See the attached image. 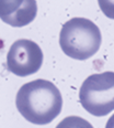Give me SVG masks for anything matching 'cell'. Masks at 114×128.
Segmentation results:
<instances>
[{
	"instance_id": "obj_1",
	"label": "cell",
	"mask_w": 114,
	"mask_h": 128,
	"mask_svg": "<svg viewBox=\"0 0 114 128\" xmlns=\"http://www.w3.org/2000/svg\"><path fill=\"white\" fill-rule=\"evenodd\" d=\"M15 106L28 122L34 125H47L60 114L63 97L52 82L35 80L20 87Z\"/></svg>"
},
{
	"instance_id": "obj_6",
	"label": "cell",
	"mask_w": 114,
	"mask_h": 128,
	"mask_svg": "<svg viewBox=\"0 0 114 128\" xmlns=\"http://www.w3.org/2000/svg\"><path fill=\"white\" fill-rule=\"evenodd\" d=\"M56 128H93V126L81 117L69 116L64 118L56 126Z\"/></svg>"
},
{
	"instance_id": "obj_2",
	"label": "cell",
	"mask_w": 114,
	"mask_h": 128,
	"mask_svg": "<svg viewBox=\"0 0 114 128\" xmlns=\"http://www.w3.org/2000/svg\"><path fill=\"white\" fill-rule=\"evenodd\" d=\"M102 42L98 26L86 18H74L63 26L59 45L67 56L79 61L88 60L99 51Z\"/></svg>"
},
{
	"instance_id": "obj_4",
	"label": "cell",
	"mask_w": 114,
	"mask_h": 128,
	"mask_svg": "<svg viewBox=\"0 0 114 128\" xmlns=\"http://www.w3.org/2000/svg\"><path fill=\"white\" fill-rule=\"evenodd\" d=\"M43 64V52L34 41L20 39L11 45L7 55V68L17 76L35 74Z\"/></svg>"
},
{
	"instance_id": "obj_3",
	"label": "cell",
	"mask_w": 114,
	"mask_h": 128,
	"mask_svg": "<svg viewBox=\"0 0 114 128\" xmlns=\"http://www.w3.org/2000/svg\"><path fill=\"white\" fill-rule=\"evenodd\" d=\"M79 100L88 113L97 117L109 115L114 109V73L92 74L79 90Z\"/></svg>"
},
{
	"instance_id": "obj_7",
	"label": "cell",
	"mask_w": 114,
	"mask_h": 128,
	"mask_svg": "<svg viewBox=\"0 0 114 128\" xmlns=\"http://www.w3.org/2000/svg\"><path fill=\"white\" fill-rule=\"evenodd\" d=\"M99 4H100V7L103 9L104 13L110 18H113V13H112V8H111L109 4L112 6L111 2H109V0H99Z\"/></svg>"
},
{
	"instance_id": "obj_5",
	"label": "cell",
	"mask_w": 114,
	"mask_h": 128,
	"mask_svg": "<svg viewBox=\"0 0 114 128\" xmlns=\"http://www.w3.org/2000/svg\"><path fill=\"white\" fill-rule=\"evenodd\" d=\"M38 14L36 0H0V19L14 28L25 26Z\"/></svg>"
}]
</instances>
